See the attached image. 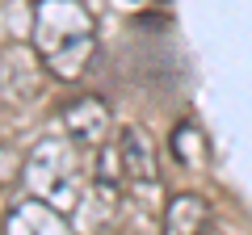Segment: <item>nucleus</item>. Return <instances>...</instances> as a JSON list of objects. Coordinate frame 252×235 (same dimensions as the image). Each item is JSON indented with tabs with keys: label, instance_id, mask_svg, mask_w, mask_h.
<instances>
[{
	"label": "nucleus",
	"instance_id": "obj_1",
	"mask_svg": "<svg viewBox=\"0 0 252 235\" xmlns=\"http://www.w3.org/2000/svg\"><path fill=\"white\" fill-rule=\"evenodd\" d=\"M30 38L38 63L55 80H80L97 55V21L84 9V0H38Z\"/></svg>",
	"mask_w": 252,
	"mask_h": 235
},
{
	"label": "nucleus",
	"instance_id": "obj_2",
	"mask_svg": "<svg viewBox=\"0 0 252 235\" xmlns=\"http://www.w3.org/2000/svg\"><path fill=\"white\" fill-rule=\"evenodd\" d=\"M21 181H26V189L42 206L59 210V214H72L80 206V193H84V168L76 164V143L67 135L63 139H42L26 155Z\"/></svg>",
	"mask_w": 252,
	"mask_h": 235
},
{
	"label": "nucleus",
	"instance_id": "obj_3",
	"mask_svg": "<svg viewBox=\"0 0 252 235\" xmlns=\"http://www.w3.org/2000/svg\"><path fill=\"white\" fill-rule=\"evenodd\" d=\"M59 122H63V130H67V139H72L76 147H84V151L105 147L109 143V130H114V114H109V105L101 97H93V92L72 97L67 105L59 109Z\"/></svg>",
	"mask_w": 252,
	"mask_h": 235
},
{
	"label": "nucleus",
	"instance_id": "obj_4",
	"mask_svg": "<svg viewBox=\"0 0 252 235\" xmlns=\"http://www.w3.org/2000/svg\"><path fill=\"white\" fill-rule=\"evenodd\" d=\"M206 231H210V202L193 189L172 193L164 206V235H206Z\"/></svg>",
	"mask_w": 252,
	"mask_h": 235
},
{
	"label": "nucleus",
	"instance_id": "obj_5",
	"mask_svg": "<svg viewBox=\"0 0 252 235\" xmlns=\"http://www.w3.org/2000/svg\"><path fill=\"white\" fill-rule=\"evenodd\" d=\"M118 155H122V172L130 181H139V185L156 181V147H152V135L143 126H126L122 130Z\"/></svg>",
	"mask_w": 252,
	"mask_h": 235
},
{
	"label": "nucleus",
	"instance_id": "obj_6",
	"mask_svg": "<svg viewBox=\"0 0 252 235\" xmlns=\"http://www.w3.org/2000/svg\"><path fill=\"white\" fill-rule=\"evenodd\" d=\"M9 235H67V227H63V214L59 210H51L46 214L42 202H30V206L13 210L9 214Z\"/></svg>",
	"mask_w": 252,
	"mask_h": 235
},
{
	"label": "nucleus",
	"instance_id": "obj_7",
	"mask_svg": "<svg viewBox=\"0 0 252 235\" xmlns=\"http://www.w3.org/2000/svg\"><path fill=\"white\" fill-rule=\"evenodd\" d=\"M172 151H177L181 164L202 168V164H206V139H202V130L193 126V122H181V126L172 130Z\"/></svg>",
	"mask_w": 252,
	"mask_h": 235
},
{
	"label": "nucleus",
	"instance_id": "obj_8",
	"mask_svg": "<svg viewBox=\"0 0 252 235\" xmlns=\"http://www.w3.org/2000/svg\"><path fill=\"white\" fill-rule=\"evenodd\" d=\"M21 168H26V155H17L13 147H0V185H13Z\"/></svg>",
	"mask_w": 252,
	"mask_h": 235
}]
</instances>
